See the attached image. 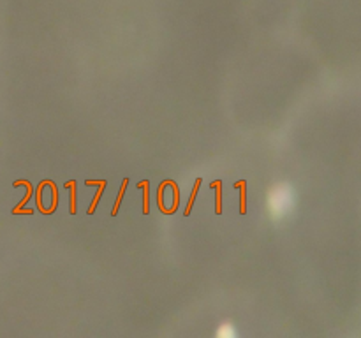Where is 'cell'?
Returning <instances> with one entry per match:
<instances>
[{"mask_svg":"<svg viewBox=\"0 0 361 338\" xmlns=\"http://www.w3.org/2000/svg\"><path fill=\"white\" fill-rule=\"evenodd\" d=\"M294 203H296V198H294V190L291 187H274L268 194V212H270L271 219L280 221V219L287 217L294 210Z\"/></svg>","mask_w":361,"mask_h":338,"instance_id":"6da1fadb","label":"cell"},{"mask_svg":"<svg viewBox=\"0 0 361 338\" xmlns=\"http://www.w3.org/2000/svg\"><path fill=\"white\" fill-rule=\"evenodd\" d=\"M217 335H219V337L233 338V337H236V330L231 326V324H224V326H222V328H219Z\"/></svg>","mask_w":361,"mask_h":338,"instance_id":"7a4b0ae2","label":"cell"}]
</instances>
